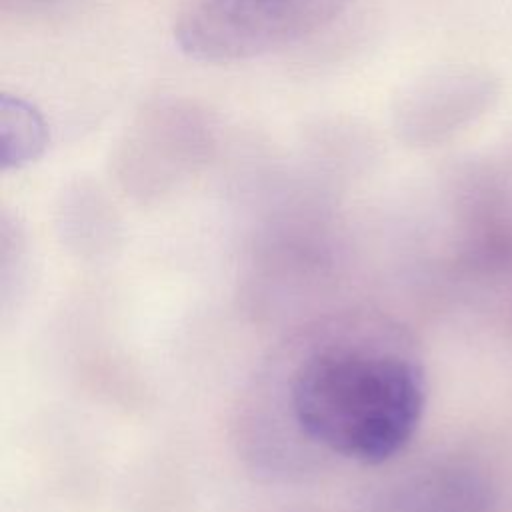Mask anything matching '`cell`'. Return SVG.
<instances>
[{
    "instance_id": "obj_1",
    "label": "cell",
    "mask_w": 512,
    "mask_h": 512,
    "mask_svg": "<svg viewBox=\"0 0 512 512\" xmlns=\"http://www.w3.org/2000/svg\"><path fill=\"white\" fill-rule=\"evenodd\" d=\"M286 404L306 442L352 462L382 464L416 434L426 376L390 328L324 330L292 362Z\"/></svg>"
},
{
    "instance_id": "obj_2",
    "label": "cell",
    "mask_w": 512,
    "mask_h": 512,
    "mask_svg": "<svg viewBox=\"0 0 512 512\" xmlns=\"http://www.w3.org/2000/svg\"><path fill=\"white\" fill-rule=\"evenodd\" d=\"M352 0H190L174 26L200 62L250 60L290 46L338 18Z\"/></svg>"
},
{
    "instance_id": "obj_3",
    "label": "cell",
    "mask_w": 512,
    "mask_h": 512,
    "mask_svg": "<svg viewBox=\"0 0 512 512\" xmlns=\"http://www.w3.org/2000/svg\"><path fill=\"white\" fill-rule=\"evenodd\" d=\"M212 130L204 114L186 102H158L136 116L118 146L122 172L140 178L180 172L204 158Z\"/></svg>"
},
{
    "instance_id": "obj_4",
    "label": "cell",
    "mask_w": 512,
    "mask_h": 512,
    "mask_svg": "<svg viewBox=\"0 0 512 512\" xmlns=\"http://www.w3.org/2000/svg\"><path fill=\"white\" fill-rule=\"evenodd\" d=\"M492 86L474 72H440L408 86L394 104V128L410 144H434L484 112Z\"/></svg>"
},
{
    "instance_id": "obj_5",
    "label": "cell",
    "mask_w": 512,
    "mask_h": 512,
    "mask_svg": "<svg viewBox=\"0 0 512 512\" xmlns=\"http://www.w3.org/2000/svg\"><path fill=\"white\" fill-rule=\"evenodd\" d=\"M48 144L42 114L24 98L4 94L0 100V164L2 170L24 168L38 160Z\"/></svg>"
},
{
    "instance_id": "obj_6",
    "label": "cell",
    "mask_w": 512,
    "mask_h": 512,
    "mask_svg": "<svg viewBox=\"0 0 512 512\" xmlns=\"http://www.w3.org/2000/svg\"><path fill=\"white\" fill-rule=\"evenodd\" d=\"M432 512H486L484 488L470 476H452L434 496Z\"/></svg>"
}]
</instances>
